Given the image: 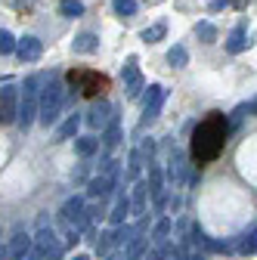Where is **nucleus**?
Returning a JSON list of instances; mask_svg holds the SVG:
<instances>
[{
  "label": "nucleus",
  "mask_w": 257,
  "mask_h": 260,
  "mask_svg": "<svg viewBox=\"0 0 257 260\" xmlns=\"http://www.w3.org/2000/svg\"><path fill=\"white\" fill-rule=\"evenodd\" d=\"M72 260H90V257H87V254H75Z\"/></svg>",
  "instance_id": "c9c22d12"
},
{
  "label": "nucleus",
  "mask_w": 257,
  "mask_h": 260,
  "mask_svg": "<svg viewBox=\"0 0 257 260\" xmlns=\"http://www.w3.org/2000/svg\"><path fill=\"white\" fill-rule=\"evenodd\" d=\"M16 53H19L22 62H38L41 53H44V44H41L35 35H25L22 41H16Z\"/></svg>",
  "instance_id": "1a4fd4ad"
},
{
  "label": "nucleus",
  "mask_w": 257,
  "mask_h": 260,
  "mask_svg": "<svg viewBox=\"0 0 257 260\" xmlns=\"http://www.w3.org/2000/svg\"><path fill=\"white\" fill-rule=\"evenodd\" d=\"M7 248H10V260H16L19 254H25V251L31 248V239H28L25 233H16V236L10 239V245H7Z\"/></svg>",
  "instance_id": "2eb2a0df"
},
{
  "label": "nucleus",
  "mask_w": 257,
  "mask_h": 260,
  "mask_svg": "<svg viewBox=\"0 0 257 260\" xmlns=\"http://www.w3.org/2000/svg\"><path fill=\"white\" fill-rule=\"evenodd\" d=\"M165 100H168V90H165L162 84H152V87H149V93H146V106H143V127H146V124H152L158 115H162Z\"/></svg>",
  "instance_id": "20e7f679"
},
{
  "label": "nucleus",
  "mask_w": 257,
  "mask_h": 260,
  "mask_svg": "<svg viewBox=\"0 0 257 260\" xmlns=\"http://www.w3.org/2000/svg\"><path fill=\"white\" fill-rule=\"evenodd\" d=\"M16 260H44V254H41V251H38V248H35V245H31V248H28V251H25V254H19V257H16Z\"/></svg>",
  "instance_id": "c85d7f7f"
},
{
  "label": "nucleus",
  "mask_w": 257,
  "mask_h": 260,
  "mask_svg": "<svg viewBox=\"0 0 257 260\" xmlns=\"http://www.w3.org/2000/svg\"><path fill=\"white\" fill-rule=\"evenodd\" d=\"M137 236V226H118V233H115V245H127Z\"/></svg>",
  "instance_id": "a878e982"
},
{
  "label": "nucleus",
  "mask_w": 257,
  "mask_h": 260,
  "mask_svg": "<svg viewBox=\"0 0 257 260\" xmlns=\"http://www.w3.org/2000/svg\"><path fill=\"white\" fill-rule=\"evenodd\" d=\"M171 230H174L171 217H162V220L155 223V233H152V239H155L158 245H165V242H168V236H171Z\"/></svg>",
  "instance_id": "6ab92c4d"
},
{
  "label": "nucleus",
  "mask_w": 257,
  "mask_h": 260,
  "mask_svg": "<svg viewBox=\"0 0 257 260\" xmlns=\"http://www.w3.org/2000/svg\"><path fill=\"white\" fill-rule=\"evenodd\" d=\"M248 47V41H245V28H236L233 35H230V41H227V50L230 53H242Z\"/></svg>",
  "instance_id": "5701e85b"
},
{
  "label": "nucleus",
  "mask_w": 257,
  "mask_h": 260,
  "mask_svg": "<svg viewBox=\"0 0 257 260\" xmlns=\"http://www.w3.org/2000/svg\"><path fill=\"white\" fill-rule=\"evenodd\" d=\"M223 140H227V121H223V115H211L199 124L196 130V143H192V149H196V158L199 161H208L214 158L220 149H223Z\"/></svg>",
  "instance_id": "f257e3e1"
},
{
  "label": "nucleus",
  "mask_w": 257,
  "mask_h": 260,
  "mask_svg": "<svg viewBox=\"0 0 257 260\" xmlns=\"http://www.w3.org/2000/svg\"><path fill=\"white\" fill-rule=\"evenodd\" d=\"M146 260H165V248H152V251L146 254Z\"/></svg>",
  "instance_id": "7c9ffc66"
},
{
  "label": "nucleus",
  "mask_w": 257,
  "mask_h": 260,
  "mask_svg": "<svg viewBox=\"0 0 257 260\" xmlns=\"http://www.w3.org/2000/svg\"><path fill=\"white\" fill-rule=\"evenodd\" d=\"M146 239H131L127 242V260H146Z\"/></svg>",
  "instance_id": "aec40b11"
},
{
  "label": "nucleus",
  "mask_w": 257,
  "mask_h": 260,
  "mask_svg": "<svg viewBox=\"0 0 257 260\" xmlns=\"http://www.w3.org/2000/svg\"><path fill=\"white\" fill-rule=\"evenodd\" d=\"M118 183L112 180V177H106V174H100V177H93L90 183H87V195H90V199H109V195H112V189H115Z\"/></svg>",
  "instance_id": "9d476101"
},
{
  "label": "nucleus",
  "mask_w": 257,
  "mask_h": 260,
  "mask_svg": "<svg viewBox=\"0 0 257 260\" xmlns=\"http://www.w3.org/2000/svg\"><path fill=\"white\" fill-rule=\"evenodd\" d=\"M13 50H16V38L10 35V31H0V53L7 56V53H13Z\"/></svg>",
  "instance_id": "cd10ccee"
},
{
  "label": "nucleus",
  "mask_w": 257,
  "mask_h": 260,
  "mask_svg": "<svg viewBox=\"0 0 257 260\" xmlns=\"http://www.w3.org/2000/svg\"><path fill=\"white\" fill-rule=\"evenodd\" d=\"M106 260H121V257H118V254H109V257H106Z\"/></svg>",
  "instance_id": "e433bc0d"
},
{
  "label": "nucleus",
  "mask_w": 257,
  "mask_h": 260,
  "mask_svg": "<svg viewBox=\"0 0 257 260\" xmlns=\"http://www.w3.org/2000/svg\"><path fill=\"white\" fill-rule=\"evenodd\" d=\"M31 245H35L41 254H50L59 242H56V233H53V226H47V220H41V230H38V236L31 239Z\"/></svg>",
  "instance_id": "9b49d317"
},
{
  "label": "nucleus",
  "mask_w": 257,
  "mask_h": 260,
  "mask_svg": "<svg viewBox=\"0 0 257 260\" xmlns=\"http://www.w3.org/2000/svg\"><path fill=\"white\" fill-rule=\"evenodd\" d=\"M62 257H66V248H62V245H56L50 254H44V260H62Z\"/></svg>",
  "instance_id": "c756f323"
},
{
  "label": "nucleus",
  "mask_w": 257,
  "mask_h": 260,
  "mask_svg": "<svg viewBox=\"0 0 257 260\" xmlns=\"http://www.w3.org/2000/svg\"><path fill=\"white\" fill-rule=\"evenodd\" d=\"M66 109V84L59 78H50L44 81V90H41V106H38V121L44 127H53L59 121V112Z\"/></svg>",
  "instance_id": "f03ea898"
},
{
  "label": "nucleus",
  "mask_w": 257,
  "mask_h": 260,
  "mask_svg": "<svg viewBox=\"0 0 257 260\" xmlns=\"http://www.w3.org/2000/svg\"><path fill=\"white\" fill-rule=\"evenodd\" d=\"M248 115H257V100H254V103H248Z\"/></svg>",
  "instance_id": "72a5a7b5"
},
{
  "label": "nucleus",
  "mask_w": 257,
  "mask_h": 260,
  "mask_svg": "<svg viewBox=\"0 0 257 260\" xmlns=\"http://www.w3.org/2000/svg\"><path fill=\"white\" fill-rule=\"evenodd\" d=\"M115 13L118 16H134L137 13V0H115Z\"/></svg>",
  "instance_id": "bb28decb"
},
{
  "label": "nucleus",
  "mask_w": 257,
  "mask_h": 260,
  "mask_svg": "<svg viewBox=\"0 0 257 260\" xmlns=\"http://www.w3.org/2000/svg\"><path fill=\"white\" fill-rule=\"evenodd\" d=\"M152 152H155V143H152V140H146V143H143V155H152Z\"/></svg>",
  "instance_id": "2f4dec72"
},
{
  "label": "nucleus",
  "mask_w": 257,
  "mask_h": 260,
  "mask_svg": "<svg viewBox=\"0 0 257 260\" xmlns=\"http://www.w3.org/2000/svg\"><path fill=\"white\" fill-rule=\"evenodd\" d=\"M239 251H242V254H257V226H254V230H248V233L242 236Z\"/></svg>",
  "instance_id": "b1692460"
},
{
  "label": "nucleus",
  "mask_w": 257,
  "mask_h": 260,
  "mask_svg": "<svg viewBox=\"0 0 257 260\" xmlns=\"http://www.w3.org/2000/svg\"><path fill=\"white\" fill-rule=\"evenodd\" d=\"M44 81H47L44 75H31V78H25V87H22V93H19V118H16V124H19L22 130H28L31 124H35V118H38Z\"/></svg>",
  "instance_id": "7ed1b4c3"
},
{
  "label": "nucleus",
  "mask_w": 257,
  "mask_h": 260,
  "mask_svg": "<svg viewBox=\"0 0 257 260\" xmlns=\"http://www.w3.org/2000/svg\"><path fill=\"white\" fill-rule=\"evenodd\" d=\"M118 143H121V124H118V118H112V121H109V127H106V137H103V146H106V149L112 152V149H115Z\"/></svg>",
  "instance_id": "dca6fc26"
},
{
  "label": "nucleus",
  "mask_w": 257,
  "mask_h": 260,
  "mask_svg": "<svg viewBox=\"0 0 257 260\" xmlns=\"http://www.w3.org/2000/svg\"><path fill=\"white\" fill-rule=\"evenodd\" d=\"M96 50H100V41L93 35H78L75 38V53H96Z\"/></svg>",
  "instance_id": "f3484780"
},
{
  "label": "nucleus",
  "mask_w": 257,
  "mask_h": 260,
  "mask_svg": "<svg viewBox=\"0 0 257 260\" xmlns=\"http://www.w3.org/2000/svg\"><path fill=\"white\" fill-rule=\"evenodd\" d=\"M0 260H10V248L4 242H0Z\"/></svg>",
  "instance_id": "473e14b6"
},
{
  "label": "nucleus",
  "mask_w": 257,
  "mask_h": 260,
  "mask_svg": "<svg viewBox=\"0 0 257 260\" xmlns=\"http://www.w3.org/2000/svg\"><path fill=\"white\" fill-rule=\"evenodd\" d=\"M19 118V90L4 87L0 90V124H16Z\"/></svg>",
  "instance_id": "39448f33"
},
{
  "label": "nucleus",
  "mask_w": 257,
  "mask_h": 260,
  "mask_svg": "<svg viewBox=\"0 0 257 260\" xmlns=\"http://www.w3.org/2000/svg\"><path fill=\"white\" fill-rule=\"evenodd\" d=\"M59 13L69 16V19H78V16H84V4H81V0H62V4H59Z\"/></svg>",
  "instance_id": "4be33fe9"
},
{
  "label": "nucleus",
  "mask_w": 257,
  "mask_h": 260,
  "mask_svg": "<svg viewBox=\"0 0 257 260\" xmlns=\"http://www.w3.org/2000/svg\"><path fill=\"white\" fill-rule=\"evenodd\" d=\"M124 90H127V100H137L140 96V90H143V75H140V69H137V56H131L127 59V65H124Z\"/></svg>",
  "instance_id": "423d86ee"
},
{
  "label": "nucleus",
  "mask_w": 257,
  "mask_h": 260,
  "mask_svg": "<svg viewBox=\"0 0 257 260\" xmlns=\"http://www.w3.org/2000/svg\"><path fill=\"white\" fill-rule=\"evenodd\" d=\"M165 35H168V25H165V22H158V25L146 28V31H143L140 38H143V44H158V41H162Z\"/></svg>",
  "instance_id": "a211bd4d"
},
{
  "label": "nucleus",
  "mask_w": 257,
  "mask_h": 260,
  "mask_svg": "<svg viewBox=\"0 0 257 260\" xmlns=\"http://www.w3.org/2000/svg\"><path fill=\"white\" fill-rule=\"evenodd\" d=\"M186 171H189L186 152H183V149H174V152H171V161H168V183H171V186H180V183L186 180Z\"/></svg>",
  "instance_id": "6e6552de"
},
{
  "label": "nucleus",
  "mask_w": 257,
  "mask_h": 260,
  "mask_svg": "<svg viewBox=\"0 0 257 260\" xmlns=\"http://www.w3.org/2000/svg\"><path fill=\"white\" fill-rule=\"evenodd\" d=\"M112 118H115V109H112V103H106V100L93 103V109L87 112V124H90L93 130H106Z\"/></svg>",
  "instance_id": "0eeeda50"
},
{
  "label": "nucleus",
  "mask_w": 257,
  "mask_h": 260,
  "mask_svg": "<svg viewBox=\"0 0 257 260\" xmlns=\"http://www.w3.org/2000/svg\"><path fill=\"white\" fill-rule=\"evenodd\" d=\"M78 127H81V115H69L66 121L59 124V140H72V137H78Z\"/></svg>",
  "instance_id": "ddd939ff"
},
{
  "label": "nucleus",
  "mask_w": 257,
  "mask_h": 260,
  "mask_svg": "<svg viewBox=\"0 0 257 260\" xmlns=\"http://www.w3.org/2000/svg\"><path fill=\"white\" fill-rule=\"evenodd\" d=\"M233 4H236L239 10H245V7H248V0H233Z\"/></svg>",
  "instance_id": "f704fd0d"
},
{
  "label": "nucleus",
  "mask_w": 257,
  "mask_h": 260,
  "mask_svg": "<svg viewBox=\"0 0 257 260\" xmlns=\"http://www.w3.org/2000/svg\"><path fill=\"white\" fill-rule=\"evenodd\" d=\"M189 62V53H186V47H171L168 50V65H174V69H183V65Z\"/></svg>",
  "instance_id": "412c9836"
},
{
  "label": "nucleus",
  "mask_w": 257,
  "mask_h": 260,
  "mask_svg": "<svg viewBox=\"0 0 257 260\" xmlns=\"http://www.w3.org/2000/svg\"><path fill=\"white\" fill-rule=\"evenodd\" d=\"M196 35H199V41H205V44H214V41H217V28H214L211 22H199Z\"/></svg>",
  "instance_id": "393cba45"
},
{
  "label": "nucleus",
  "mask_w": 257,
  "mask_h": 260,
  "mask_svg": "<svg viewBox=\"0 0 257 260\" xmlns=\"http://www.w3.org/2000/svg\"><path fill=\"white\" fill-rule=\"evenodd\" d=\"M75 152L81 158H90L100 152V140H93V137H75Z\"/></svg>",
  "instance_id": "f8f14e48"
},
{
  "label": "nucleus",
  "mask_w": 257,
  "mask_h": 260,
  "mask_svg": "<svg viewBox=\"0 0 257 260\" xmlns=\"http://www.w3.org/2000/svg\"><path fill=\"white\" fill-rule=\"evenodd\" d=\"M127 214H131V199H124V195H121V199L115 202V208H112V214H109V220H112L115 226H121V223L127 220Z\"/></svg>",
  "instance_id": "4468645a"
}]
</instances>
